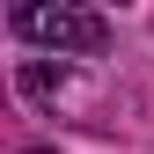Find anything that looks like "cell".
I'll return each mask as SVG.
<instances>
[{"mask_svg":"<svg viewBox=\"0 0 154 154\" xmlns=\"http://www.w3.org/2000/svg\"><path fill=\"white\" fill-rule=\"evenodd\" d=\"M59 81H66V73H51V66H22V88H29V95H51Z\"/></svg>","mask_w":154,"mask_h":154,"instance_id":"7a4b0ae2","label":"cell"},{"mask_svg":"<svg viewBox=\"0 0 154 154\" xmlns=\"http://www.w3.org/2000/svg\"><path fill=\"white\" fill-rule=\"evenodd\" d=\"M29 154H44V147H29Z\"/></svg>","mask_w":154,"mask_h":154,"instance_id":"3957f363","label":"cell"},{"mask_svg":"<svg viewBox=\"0 0 154 154\" xmlns=\"http://www.w3.org/2000/svg\"><path fill=\"white\" fill-rule=\"evenodd\" d=\"M15 29L29 37V44H51V51H103V37H110V22L95 8H51V0H22L15 8Z\"/></svg>","mask_w":154,"mask_h":154,"instance_id":"6da1fadb","label":"cell"}]
</instances>
